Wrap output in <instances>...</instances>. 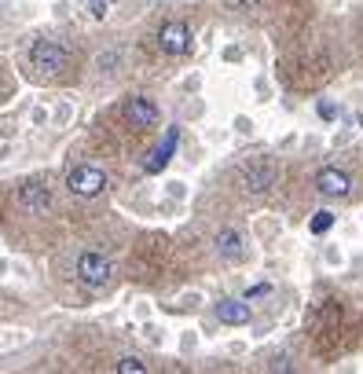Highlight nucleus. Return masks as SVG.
Here are the masks:
<instances>
[{
  "label": "nucleus",
  "instance_id": "nucleus-1",
  "mask_svg": "<svg viewBox=\"0 0 363 374\" xmlns=\"http://www.w3.org/2000/svg\"><path fill=\"white\" fill-rule=\"evenodd\" d=\"M70 62V52L59 41H33L29 44V67L37 70V77H55L66 70Z\"/></svg>",
  "mask_w": 363,
  "mask_h": 374
},
{
  "label": "nucleus",
  "instance_id": "nucleus-2",
  "mask_svg": "<svg viewBox=\"0 0 363 374\" xmlns=\"http://www.w3.org/2000/svg\"><path fill=\"white\" fill-rule=\"evenodd\" d=\"M275 180H279V169H275V161H268V158H253V161H246V166L239 169V187L246 194L272 191Z\"/></svg>",
  "mask_w": 363,
  "mask_h": 374
},
{
  "label": "nucleus",
  "instance_id": "nucleus-3",
  "mask_svg": "<svg viewBox=\"0 0 363 374\" xmlns=\"http://www.w3.org/2000/svg\"><path fill=\"white\" fill-rule=\"evenodd\" d=\"M110 275H114V268H110V261H107L103 253L85 250V253L77 257V279H81V286L107 290V286H110Z\"/></svg>",
  "mask_w": 363,
  "mask_h": 374
},
{
  "label": "nucleus",
  "instance_id": "nucleus-4",
  "mask_svg": "<svg viewBox=\"0 0 363 374\" xmlns=\"http://www.w3.org/2000/svg\"><path fill=\"white\" fill-rule=\"evenodd\" d=\"M66 187H70L77 199H95V194H103V187H107V173L99 166H77L70 173V180H66Z\"/></svg>",
  "mask_w": 363,
  "mask_h": 374
},
{
  "label": "nucleus",
  "instance_id": "nucleus-5",
  "mask_svg": "<svg viewBox=\"0 0 363 374\" xmlns=\"http://www.w3.org/2000/svg\"><path fill=\"white\" fill-rule=\"evenodd\" d=\"M121 118H125L132 128H154L161 114H158V107L147 100V95H128L125 107H121Z\"/></svg>",
  "mask_w": 363,
  "mask_h": 374
},
{
  "label": "nucleus",
  "instance_id": "nucleus-6",
  "mask_svg": "<svg viewBox=\"0 0 363 374\" xmlns=\"http://www.w3.org/2000/svg\"><path fill=\"white\" fill-rule=\"evenodd\" d=\"M158 44L165 55H187L191 52V29L184 22H165L161 34H158Z\"/></svg>",
  "mask_w": 363,
  "mask_h": 374
},
{
  "label": "nucleus",
  "instance_id": "nucleus-7",
  "mask_svg": "<svg viewBox=\"0 0 363 374\" xmlns=\"http://www.w3.org/2000/svg\"><path fill=\"white\" fill-rule=\"evenodd\" d=\"M19 202H22V209H29V213H44V209L52 206V187H48L44 180H26L19 187Z\"/></svg>",
  "mask_w": 363,
  "mask_h": 374
},
{
  "label": "nucleus",
  "instance_id": "nucleus-8",
  "mask_svg": "<svg viewBox=\"0 0 363 374\" xmlns=\"http://www.w3.org/2000/svg\"><path fill=\"white\" fill-rule=\"evenodd\" d=\"M316 187H319V194H326V199H345V194L352 191V180L341 169H319Z\"/></svg>",
  "mask_w": 363,
  "mask_h": 374
},
{
  "label": "nucleus",
  "instance_id": "nucleus-9",
  "mask_svg": "<svg viewBox=\"0 0 363 374\" xmlns=\"http://www.w3.org/2000/svg\"><path fill=\"white\" fill-rule=\"evenodd\" d=\"M217 319L227 323V327H242V323H250V305L239 298H224L217 305Z\"/></svg>",
  "mask_w": 363,
  "mask_h": 374
},
{
  "label": "nucleus",
  "instance_id": "nucleus-10",
  "mask_svg": "<svg viewBox=\"0 0 363 374\" xmlns=\"http://www.w3.org/2000/svg\"><path fill=\"white\" fill-rule=\"evenodd\" d=\"M217 253L224 257V261H239L242 257V235L235 232V227H224V232L217 235Z\"/></svg>",
  "mask_w": 363,
  "mask_h": 374
},
{
  "label": "nucleus",
  "instance_id": "nucleus-11",
  "mask_svg": "<svg viewBox=\"0 0 363 374\" xmlns=\"http://www.w3.org/2000/svg\"><path fill=\"white\" fill-rule=\"evenodd\" d=\"M176 140H180V133H176V128H169V136H165V143H161V147L151 154V161H143V169H147V173H158V169H165V161H169V154L176 151Z\"/></svg>",
  "mask_w": 363,
  "mask_h": 374
},
{
  "label": "nucleus",
  "instance_id": "nucleus-12",
  "mask_svg": "<svg viewBox=\"0 0 363 374\" xmlns=\"http://www.w3.org/2000/svg\"><path fill=\"white\" fill-rule=\"evenodd\" d=\"M312 235H326L330 232V227H334V213H330V209H319V213L316 217H312Z\"/></svg>",
  "mask_w": 363,
  "mask_h": 374
},
{
  "label": "nucleus",
  "instance_id": "nucleus-13",
  "mask_svg": "<svg viewBox=\"0 0 363 374\" xmlns=\"http://www.w3.org/2000/svg\"><path fill=\"white\" fill-rule=\"evenodd\" d=\"M118 67H121V52H103V55L95 59V70L99 74H114Z\"/></svg>",
  "mask_w": 363,
  "mask_h": 374
},
{
  "label": "nucleus",
  "instance_id": "nucleus-14",
  "mask_svg": "<svg viewBox=\"0 0 363 374\" xmlns=\"http://www.w3.org/2000/svg\"><path fill=\"white\" fill-rule=\"evenodd\" d=\"M118 370H121V374H143L147 363L140 360V356H121V360H118Z\"/></svg>",
  "mask_w": 363,
  "mask_h": 374
},
{
  "label": "nucleus",
  "instance_id": "nucleus-15",
  "mask_svg": "<svg viewBox=\"0 0 363 374\" xmlns=\"http://www.w3.org/2000/svg\"><path fill=\"white\" fill-rule=\"evenodd\" d=\"M107 11H110L107 0H88V15H92L95 22H103V19H107Z\"/></svg>",
  "mask_w": 363,
  "mask_h": 374
},
{
  "label": "nucleus",
  "instance_id": "nucleus-16",
  "mask_svg": "<svg viewBox=\"0 0 363 374\" xmlns=\"http://www.w3.org/2000/svg\"><path fill=\"white\" fill-rule=\"evenodd\" d=\"M257 4H260V0H224L227 11H253Z\"/></svg>",
  "mask_w": 363,
  "mask_h": 374
},
{
  "label": "nucleus",
  "instance_id": "nucleus-17",
  "mask_svg": "<svg viewBox=\"0 0 363 374\" xmlns=\"http://www.w3.org/2000/svg\"><path fill=\"white\" fill-rule=\"evenodd\" d=\"M268 294H272V283H257V286L246 290V301H253V298H268Z\"/></svg>",
  "mask_w": 363,
  "mask_h": 374
},
{
  "label": "nucleus",
  "instance_id": "nucleus-18",
  "mask_svg": "<svg viewBox=\"0 0 363 374\" xmlns=\"http://www.w3.org/2000/svg\"><path fill=\"white\" fill-rule=\"evenodd\" d=\"M334 114H338V110H334V103H319V118H326V121H330Z\"/></svg>",
  "mask_w": 363,
  "mask_h": 374
},
{
  "label": "nucleus",
  "instance_id": "nucleus-19",
  "mask_svg": "<svg viewBox=\"0 0 363 374\" xmlns=\"http://www.w3.org/2000/svg\"><path fill=\"white\" fill-rule=\"evenodd\" d=\"M55 121H59V125L70 121V107H59V110H55Z\"/></svg>",
  "mask_w": 363,
  "mask_h": 374
},
{
  "label": "nucleus",
  "instance_id": "nucleus-20",
  "mask_svg": "<svg viewBox=\"0 0 363 374\" xmlns=\"http://www.w3.org/2000/svg\"><path fill=\"white\" fill-rule=\"evenodd\" d=\"M4 275H8V265H4V261H0V279H4Z\"/></svg>",
  "mask_w": 363,
  "mask_h": 374
},
{
  "label": "nucleus",
  "instance_id": "nucleus-21",
  "mask_svg": "<svg viewBox=\"0 0 363 374\" xmlns=\"http://www.w3.org/2000/svg\"><path fill=\"white\" fill-rule=\"evenodd\" d=\"M4 88H8V85H4V77H0V95H4Z\"/></svg>",
  "mask_w": 363,
  "mask_h": 374
}]
</instances>
